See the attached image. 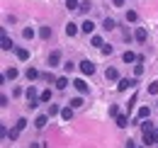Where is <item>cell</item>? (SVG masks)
I'll use <instances>...</instances> for the list:
<instances>
[{
	"label": "cell",
	"mask_w": 158,
	"mask_h": 148,
	"mask_svg": "<svg viewBox=\"0 0 158 148\" xmlns=\"http://www.w3.org/2000/svg\"><path fill=\"white\" fill-rule=\"evenodd\" d=\"M24 95H27V100H29V105H27L29 109H34V107H37V105L41 102V100H39V95H37V88H34V85H29Z\"/></svg>",
	"instance_id": "obj_1"
},
{
	"label": "cell",
	"mask_w": 158,
	"mask_h": 148,
	"mask_svg": "<svg viewBox=\"0 0 158 148\" xmlns=\"http://www.w3.org/2000/svg\"><path fill=\"white\" fill-rule=\"evenodd\" d=\"M0 49H2V51H12V49H17V46L12 44V39L5 34V29L0 32Z\"/></svg>",
	"instance_id": "obj_2"
},
{
	"label": "cell",
	"mask_w": 158,
	"mask_h": 148,
	"mask_svg": "<svg viewBox=\"0 0 158 148\" xmlns=\"http://www.w3.org/2000/svg\"><path fill=\"white\" fill-rule=\"evenodd\" d=\"M80 73L83 75H93L95 73V63H93V61H80Z\"/></svg>",
	"instance_id": "obj_3"
},
{
	"label": "cell",
	"mask_w": 158,
	"mask_h": 148,
	"mask_svg": "<svg viewBox=\"0 0 158 148\" xmlns=\"http://www.w3.org/2000/svg\"><path fill=\"white\" fill-rule=\"evenodd\" d=\"M134 85H136V78H131V80H129V78H122L117 88L122 90V92H124V90H129V88H134Z\"/></svg>",
	"instance_id": "obj_4"
},
{
	"label": "cell",
	"mask_w": 158,
	"mask_h": 148,
	"mask_svg": "<svg viewBox=\"0 0 158 148\" xmlns=\"http://www.w3.org/2000/svg\"><path fill=\"white\" fill-rule=\"evenodd\" d=\"M73 88H76V90H78L80 95H85L88 90H90V88H88V83H85L83 78H78V80H73Z\"/></svg>",
	"instance_id": "obj_5"
},
{
	"label": "cell",
	"mask_w": 158,
	"mask_h": 148,
	"mask_svg": "<svg viewBox=\"0 0 158 148\" xmlns=\"http://www.w3.org/2000/svg\"><path fill=\"white\" fill-rule=\"evenodd\" d=\"M134 39H136L139 44H143V41H146V39H148V32H146V29H143V27H139L136 32H134Z\"/></svg>",
	"instance_id": "obj_6"
},
{
	"label": "cell",
	"mask_w": 158,
	"mask_h": 148,
	"mask_svg": "<svg viewBox=\"0 0 158 148\" xmlns=\"http://www.w3.org/2000/svg\"><path fill=\"white\" fill-rule=\"evenodd\" d=\"M80 29H83L85 34H93V32H95V22H93V19H85V22L80 24Z\"/></svg>",
	"instance_id": "obj_7"
},
{
	"label": "cell",
	"mask_w": 158,
	"mask_h": 148,
	"mask_svg": "<svg viewBox=\"0 0 158 148\" xmlns=\"http://www.w3.org/2000/svg\"><path fill=\"white\" fill-rule=\"evenodd\" d=\"M59 63H61V54L59 51H51V54H49V66L54 68V66H59Z\"/></svg>",
	"instance_id": "obj_8"
},
{
	"label": "cell",
	"mask_w": 158,
	"mask_h": 148,
	"mask_svg": "<svg viewBox=\"0 0 158 148\" xmlns=\"http://www.w3.org/2000/svg\"><path fill=\"white\" fill-rule=\"evenodd\" d=\"M114 27H117V22H114V19H112V17H107V19H105V22H102V29H105V32H112Z\"/></svg>",
	"instance_id": "obj_9"
},
{
	"label": "cell",
	"mask_w": 158,
	"mask_h": 148,
	"mask_svg": "<svg viewBox=\"0 0 158 148\" xmlns=\"http://www.w3.org/2000/svg\"><path fill=\"white\" fill-rule=\"evenodd\" d=\"M117 126L119 129H127V126H129V117H127V114H119L117 117Z\"/></svg>",
	"instance_id": "obj_10"
},
{
	"label": "cell",
	"mask_w": 158,
	"mask_h": 148,
	"mask_svg": "<svg viewBox=\"0 0 158 148\" xmlns=\"http://www.w3.org/2000/svg\"><path fill=\"white\" fill-rule=\"evenodd\" d=\"M54 83H56V90H66V88H68V78H63V75L56 78Z\"/></svg>",
	"instance_id": "obj_11"
},
{
	"label": "cell",
	"mask_w": 158,
	"mask_h": 148,
	"mask_svg": "<svg viewBox=\"0 0 158 148\" xmlns=\"http://www.w3.org/2000/svg\"><path fill=\"white\" fill-rule=\"evenodd\" d=\"M46 121H49V117H46V114H41V117L34 119V126H37V129H44V126H46Z\"/></svg>",
	"instance_id": "obj_12"
},
{
	"label": "cell",
	"mask_w": 158,
	"mask_h": 148,
	"mask_svg": "<svg viewBox=\"0 0 158 148\" xmlns=\"http://www.w3.org/2000/svg\"><path fill=\"white\" fill-rule=\"evenodd\" d=\"M66 34H68V37H76V34H78V24L68 22V24H66Z\"/></svg>",
	"instance_id": "obj_13"
},
{
	"label": "cell",
	"mask_w": 158,
	"mask_h": 148,
	"mask_svg": "<svg viewBox=\"0 0 158 148\" xmlns=\"http://www.w3.org/2000/svg\"><path fill=\"white\" fill-rule=\"evenodd\" d=\"M61 119L71 121V119H73V107H66V109H61Z\"/></svg>",
	"instance_id": "obj_14"
},
{
	"label": "cell",
	"mask_w": 158,
	"mask_h": 148,
	"mask_svg": "<svg viewBox=\"0 0 158 148\" xmlns=\"http://www.w3.org/2000/svg\"><path fill=\"white\" fill-rule=\"evenodd\" d=\"M17 75H20V71H17V68H7V71H5V80H15Z\"/></svg>",
	"instance_id": "obj_15"
},
{
	"label": "cell",
	"mask_w": 158,
	"mask_h": 148,
	"mask_svg": "<svg viewBox=\"0 0 158 148\" xmlns=\"http://www.w3.org/2000/svg\"><path fill=\"white\" fill-rule=\"evenodd\" d=\"M136 117H139V119H148V117H151V109H148V107H139Z\"/></svg>",
	"instance_id": "obj_16"
},
{
	"label": "cell",
	"mask_w": 158,
	"mask_h": 148,
	"mask_svg": "<svg viewBox=\"0 0 158 148\" xmlns=\"http://www.w3.org/2000/svg\"><path fill=\"white\" fill-rule=\"evenodd\" d=\"M105 75H107V80H119L117 68H107V71H105Z\"/></svg>",
	"instance_id": "obj_17"
},
{
	"label": "cell",
	"mask_w": 158,
	"mask_h": 148,
	"mask_svg": "<svg viewBox=\"0 0 158 148\" xmlns=\"http://www.w3.org/2000/svg\"><path fill=\"white\" fill-rule=\"evenodd\" d=\"M15 56H17L20 61H27V58H29V51H27V49H15Z\"/></svg>",
	"instance_id": "obj_18"
},
{
	"label": "cell",
	"mask_w": 158,
	"mask_h": 148,
	"mask_svg": "<svg viewBox=\"0 0 158 148\" xmlns=\"http://www.w3.org/2000/svg\"><path fill=\"white\" fill-rule=\"evenodd\" d=\"M122 58H124V63H134V61H136L139 56H136V54H134V51H127V54L122 56Z\"/></svg>",
	"instance_id": "obj_19"
},
{
	"label": "cell",
	"mask_w": 158,
	"mask_h": 148,
	"mask_svg": "<svg viewBox=\"0 0 158 148\" xmlns=\"http://www.w3.org/2000/svg\"><path fill=\"white\" fill-rule=\"evenodd\" d=\"M27 78H29V80H37V78H39V71H37V68H32V66H29V68H27Z\"/></svg>",
	"instance_id": "obj_20"
},
{
	"label": "cell",
	"mask_w": 158,
	"mask_h": 148,
	"mask_svg": "<svg viewBox=\"0 0 158 148\" xmlns=\"http://www.w3.org/2000/svg\"><path fill=\"white\" fill-rule=\"evenodd\" d=\"M90 44H93V46H105L102 37H98V34H93V37H90Z\"/></svg>",
	"instance_id": "obj_21"
},
{
	"label": "cell",
	"mask_w": 158,
	"mask_h": 148,
	"mask_svg": "<svg viewBox=\"0 0 158 148\" xmlns=\"http://www.w3.org/2000/svg\"><path fill=\"white\" fill-rule=\"evenodd\" d=\"M41 39H51V34H54V32H51V27H41Z\"/></svg>",
	"instance_id": "obj_22"
},
{
	"label": "cell",
	"mask_w": 158,
	"mask_h": 148,
	"mask_svg": "<svg viewBox=\"0 0 158 148\" xmlns=\"http://www.w3.org/2000/svg\"><path fill=\"white\" fill-rule=\"evenodd\" d=\"M39 100H41V102H51V90H41Z\"/></svg>",
	"instance_id": "obj_23"
},
{
	"label": "cell",
	"mask_w": 158,
	"mask_h": 148,
	"mask_svg": "<svg viewBox=\"0 0 158 148\" xmlns=\"http://www.w3.org/2000/svg\"><path fill=\"white\" fill-rule=\"evenodd\" d=\"M66 7H68V10H78L80 2H78V0H66Z\"/></svg>",
	"instance_id": "obj_24"
},
{
	"label": "cell",
	"mask_w": 158,
	"mask_h": 148,
	"mask_svg": "<svg viewBox=\"0 0 158 148\" xmlns=\"http://www.w3.org/2000/svg\"><path fill=\"white\" fill-rule=\"evenodd\" d=\"M17 136H20V129H17V126L12 131H7V138H10V141H17Z\"/></svg>",
	"instance_id": "obj_25"
},
{
	"label": "cell",
	"mask_w": 158,
	"mask_h": 148,
	"mask_svg": "<svg viewBox=\"0 0 158 148\" xmlns=\"http://www.w3.org/2000/svg\"><path fill=\"white\" fill-rule=\"evenodd\" d=\"M71 107H73V109L83 107V97H73V100H71Z\"/></svg>",
	"instance_id": "obj_26"
},
{
	"label": "cell",
	"mask_w": 158,
	"mask_h": 148,
	"mask_svg": "<svg viewBox=\"0 0 158 148\" xmlns=\"http://www.w3.org/2000/svg\"><path fill=\"white\" fill-rule=\"evenodd\" d=\"M90 7H93V5H90V0H88V2H80V12H83V15H88V10H90Z\"/></svg>",
	"instance_id": "obj_27"
},
{
	"label": "cell",
	"mask_w": 158,
	"mask_h": 148,
	"mask_svg": "<svg viewBox=\"0 0 158 148\" xmlns=\"http://www.w3.org/2000/svg\"><path fill=\"white\" fill-rule=\"evenodd\" d=\"M136 19H139V15L134 12V10H129V12H127V22H136Z\"/></svg>",
	"instance_id": "obj_28"
},
{
	"label": "cell",
	"mask_w": 158,
	"mask_h": 148,
	"mask_svg": "<svg viewBox=\"0 0 158 148\" xmlns=\"http://www.w3.org/2000/svg\"><path fill=\"white\" fill-rule=\"evenodd\" d=\"M148 92H151V95H158V80H153V83L148 85Z\"/></svg>",
	"instance_id": "obj_29"
},
{
	"label": "cell",
	"mask_w": 158,
	"mask_h": 148,
	"mask_svg": "<svg viewBox=\"0 0 158 148\" xmlns=\"http://www.w3.org/2000/svg\"><path fill=\"white\" fill-rule=\"evenodd\" d=\"M22 37H24V39H34V29H29V27H27V29L22 32Z\"/></svg>",
	"instance_id": "obj_30"
},
{
	"label": "cell",
	"mask_w": 158,
	"mask_h": 148,
	"mask_svg": "<svg viewBox=\"0 0 158 148\" xmlns=\"http://www.w3.org/2000/svg\"><path fill=\"white\" fill-rule=\"evenodd\" d=\"M54 114H61L59 105H51V107H49V117H54Z\"/></svg>",
	"instance_id": "obj_31"
},
{
	"label": "cell",
	"mask_w": 158,
	"mask_h": 148,
	"mask_svg": "<svg viewBox=\"0 0 158 148\" xmlns=\"http://www.w3.org/2000/svg\"><path fill=\"white\" fill-rule=\"evenodd\" d=\"M15 126H17V129H24V126H27V119H24V117H22V119H17V124H15Z\"/></svg>",
	"instance_id": "obj_32"
},
{
	"label": "cell",
	"mask_w": 158,
	"mask_h": 148,
	"mask_svg": "<svg viewBox=\"0 0 158 148\" xmlns=\"http://www.w3.org/2000/svg\"><path fill=\"white\" fill-rule=\"evenodd\" d=\"M110 117H119V107H117V105L110 107Z\"/></svg>",
	"instance_id": "obj_33"
},
{
	"label": "cell",
	"mask_w": 158,
	"mask_h": 148,
	"mask_svg": "<svg viewBox=\"0 0 158 148\" xmlns=\"http://www.w3.org/2000/svg\"><path fill=\"white\" fill-rule=\"evenodd\" d=\"M63 71H66V73H71V71H73V63H71V61H68V63H63Z\"/></svg>",
	"instance_id": "obj_34"
},
{
	"label": "cell",
	"mask_w": 158,
	"mask_h": 148,
	"mask_svg": "<svg viewBox=\"0 0 158 148\" xmlns=\"http://www.w3.org/2000/svg\"><path fill=\"white\" fill-rule=\"evenodd\" d=\"M114 2V7H124V0H112Z\"/></svg>",
	"instance_id": "obj_35"
},
{
	"label": "cell",
	"mask_w": 158,
	"mask_h": 148,
	"mask_svg": "<svg viewBox=\"0 0 158 148\" xmlns=\"http://www.w3.org/2000/svg\"><path fill=\"white\" fill-rule=\"evenodd\" d=\"M124 148H136V143H134V141H127V146Z\"/></svg>",
	"instance_id": "obj_36"
},
{
	"label": "cell",
	"mask_w": 158,
	"mask_h": 148,
	"mask_svg": "<svg viewBox=\"0 0 158 148\" xmlns=\"http://www.w3.org/2000/svg\"><path fill=\"white\" fill-rule=\"evenodd\" d=\"M153 134H156V143H158V129H156V131H153Z\"/></svg>",
	"instance_id": "obj_37"
}]
</instances>
